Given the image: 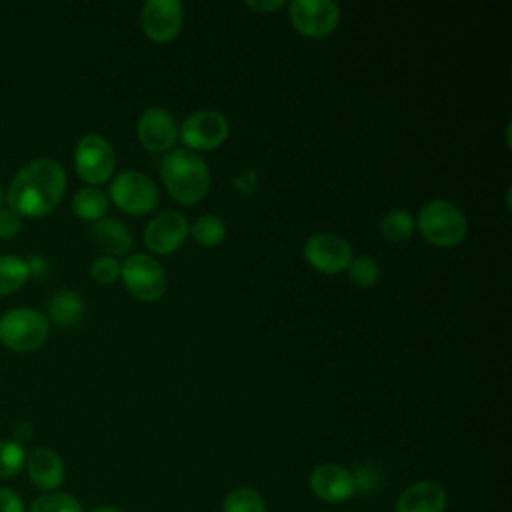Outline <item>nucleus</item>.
<instances>
[{"mask_svg": "<svg viewBox=\"0 0 512 512\" xmlns=\"http://www.w3.org/2000/svg\"><path fill=\"white\" fill-rule=\"evenodd\" d=\"M30 276L26 258L18 254H0V296L16 292Z\"/></svg>", "mask_w": 512, "mask_h": 512, "instance_id": "20", "label": "nucleus"}, {"mask_svg": "<svg viewBox=\"0 0 512 512\" xmlns=\"http://www.w3.org/2000/svg\"><path fill=\"white\" fill-rule=\"evenodd\" d=\"M22 228V216L12 208H0V238H12Z\"/></svg>", "mask_w": 512, "mask_h": 512, "instance_id": "28", "label": "nucleus"}, {"mask_svg": "<svg viewBox=\"0 0 512 512\" xmlns=\"http://www.w3.org/2000/svg\"><path fill=\"white\" fill-rule=\"evenodd\" d=\"M74 168L84 182L92 186L104 184L114 174L116 152L104 136L86 134L76 142Z\"/></svg>", "mask_w": 512, "mask_h": 512, "instance_id": "7", "label": "nucleus"}, {"mask_svg": "<svg viewBox=\"0 0 512 512\" xmlns=\"http://www.w3.org/2000/svg\"><path fill=\"white\" fill-rule=\"evenodd\" d=\"M348 278L358 288H372L380 280V266L372 256H356L346 268Z\"/></svg>", "mask_w": 512, "mask_h": 512, "instance_id": "26", "label": "nucleus"}, {"mask_svg": "<svg viewBox=\"0 0 512 512\" xmlns=\"http://www.w3.org/2000/svg\"><path fill=\"white\" fill-rule=\"evenodd\" d=\"M50 330V320L34 308H12L0 316V342L16 352L40 348Z\"/></svg>", "mask_w": 512, "mask_h": 512, "instance_id": "4", "label": "nucleus"}, {"mask_svg": "<svg viewBox=\"0 0 512 512\" xmlns=\"http://www.w3.org/2000/svg\"><path fill=\"white\" fill-rule=\"evenodd\" d=\"M90 278L98 284H112L120 278V262L112 256H98L90 262Z\"/></svg>", "mask_w": 512, "mask_h": 512, "instance_id": "27", "label": "nucleus"}, {"mask_svg": "<svg viewBox=\"0 0 512 512\" xmlns=\"http://www.w3.org/2000/svg\"><path fill=\"white\" fill-rule=\"evenodd\" d=\"M184 24V6L178 0H148L140 10V26L156 44L172 42Z\"/></svg>", "mask_w": 512, "mask_h": 512, "instance_id": "11", "label": "nucleus"}, {"mask_svg": "<svg viewBox=\"0 0 512 512\" xmlns=\"http://www.w3.org/2000/svg\"><path fill=\"white\" fill-rule=\"evenodd\" d=\"M90 236L94 244L104 252V256H124L132 248V232L118 218H102L90 226Z\"/></svg>", "mask_w": 512, "mask_h": 512, "instance_id": "17", "label": "nucleus"}, {"mask_svg": "<svg viewBox=\"0 0 512 512\" xmlns=\"http://www.w3.org/2000/svg\"><path fill=\"white\" fill-rule=\"evenodd\" d=\"M178 130L176 116L162 106L144 110L136 124L138 140L150 152H170L178 140Z\"/></svg>", "mask_w": 512, "mask_h": 512, "instance_id": "13", "label": "nucleus"}, {"mask_svg": "<svg viewBox=\"0 0 512 512\" xmlns=\"http://www.w3.org/2000/svg\"><path fill=\"white\" fill-rule=\"evenodd\" d=\"M2 198H4V192H2V186H0V206H2Z\"/></svg>", "mask_w": 512, "mask_h": 512, "instance_id": "34", "label": "nucleus"}, {"mask_svg": "<svg viewBox=\"0 0 512 512\" xmlns=\"http://www.w3.org/2000/svg\"><path fill=\"white\" fill-rule=\"evenodd\" d=\"M308 486L312 494L326 504H342L356 494L352 470L336 462H322L314 466L308 478Z\"/></svg>", "mask_w": 512, "mask_h": 512, "instance_id": "14", "label": "nucleus"}, {"mask_svg": "<svg viewBox=\"0 0 512 512\" xmlns=\"http://www.w3.org/2000/svg\"><path fill=\"white\" fill-rule=\"evenodd\" d=\"M120 278L140 302H156L166 292V272L154 256L130 254L120 262Z\"/></svg>", "mask_w": 512, "mask_h": 512, "instance_id": "6", "label": "nucleus"}, {"mask_svg": "<svg viewBox=\"0 0 512 512\" xmlns=\"http://www.w3.org/2000/svg\"><path fill=\"white\" fill-rule=\"evenodd\" d=\"M28 512H84L82 502L68 492H42L36 496L28 508Z\"/></svg>", "mask_w": 512, "mask_h": 512, "instance_id": "24", "label": "nucleus"}, {"mask_svg": "<svg viewBox=\"0 0 512 512\" xmlns=\"http://www.w3.org/2000/svg\"><path fill=\"white\" fill-rule=\"evenodd\" d=\"M0 512H26L24 500L12 488L0 486Z\"/></svg>", "mask_w": 512, "mask_h": 512, "instance_id": "29", "label": "nucleus"}, {"mask_svg": "<svg viewBox=\"0 0 512 512\" xmlns=\"http://www.w3.org/2000/svg\"><path fill=\"white\" fill-rule=\"evenodd\" d=\"M26 264H28L30 276H42L48 270V262L40 254H32L30 258H26Z\"/></svg>", "mask_w": 512, "mask_h": 512, "instance_id": "31", "label": "nucleus"}, {"mask_svg": "<svg viewBox=\"0 0 512 512\" xmlns=\"http://www.w3.org/2000/svg\"><path fill=\"white\" fill-rule=\"evenodd\" d=\"M158 170L166 192L184 206L202 202L210 190V168L192 150L172 148L160 160Z\"/></svg>", "mask_w": 512, "mask_h": 512, "instance_id": "2", "label": "nucleus"}, {"mask_svg": "<svg viewBox=\"0 0 512 512\" xmlns=\"http://www.w3.org/2000/svg\"><path fill=\"white\" fill-rule=\"evenodd\" d=\"M14 438V442H18V444H22L24 446V442L26 440H30V436H32V426L30 424H26V422H20L16 428H14V434H12Z\"/></svg>", "mask_w": 512, "mask_h": 512, "instance_id": "32", "label": "nucleus"}, {"mask_svg": "<svg viewBox=\"0 0 512 512\" xmlns=\"http://www.w3.org/2000/svg\"><path fill=\"white\" fill-rule=\"evenodd\" d=\"M190 234V222L182 212L162 210L144 228V244L152 254L166 256L176 252Z\"/></svg>", "mask_w": 512, "mask_h": 512, "instance_id": "12", "label": "nucleus"}, {"mask_svg": "<svg viewBox=\"0 0 512 512\" xmlns=\"http://www.w3.org/2000/svg\"><path fill=\"white\" fill-rule=\"evenodd\" d=\"M422 238L438 248H454L464 242L468 220L450 200L426 202L414 220Z\"/></svg>", "mask_w": 512, "mask_h": 512, "instance_id": "3", "label": "nucleus"}, {"mask_svg": "<svg viewBox=\"0 0 512 512\" xmlns=\"http://www.w3.org/2000/svg\"><path fill=\"white\" fill-rule=\"evenodd\" d=\"M26 448L14 440H0V480L14 478L26 466Z\"/></svg>", "mask_w": 512, "mask_h": 512, "instance_id": "25", "label": "nucleus"}, {"mask_svg": "<svg viewBox=\"0 0 512 512\" xmlns=\"http://www.w3.org/2000/svg\"><path fill=\"white\" fill-rule=\"evenodd\" d=\"M108 194V200L132 216H146L158 206V188L154 180L138 170H124L114 176Z\"/></svg>", "mask_w": 512, "mask_h": 512, "instance_id": "5", "label": "nucleus"}, {"mask_svg": "<svg viewBox=\"0 0 512 512\" xmlns=\"http://www.w3.org/2000/svg\"><path fill=\"white\" fill-rule=\"evenodd\" d=\"M222 512H266V502L256 488L238 486L224 496Z\"/></svg>", "mask_w": 512, "mask_h": 512, "instance_id": "22", "label": "nucleus"}, {"mask_svg": "<svg viewBox=\"0 0 512 512\" xmlns=\"http://www.w3.org/2000/svg\"><path fill=\"white\" fill-rule=\"evenodd\" d=\"M108 208H110L108 196L96 186L80 188L72 198V210L82 220H90V222L102 220Z\"/></svg>", "mask_w": 512, "mask_h": 512, "instance_id": "19", "label": "nucleus"}, {"mask_svg": "<svg viewBox=\"0 0 512 512\" xmlns=\"http://www.w3.org/2000/svg\"><path fill=\"white\" fill-rule=\"evenodd\" d=\"M294 30L304 38H328L340 24V6L332 0H294L288 4Z\"/></svg>", "mask_w": 512, "mask_h": 512, "instance_id": "8", "label": "nucleus"}, {"mask_svg": "<svg viewBox=\"0 0 512 512\" xmlns=\"http://www.w3.org/2000/svg\"><path fill=\"white\" fill-rule=\"evenodd\" d=\"M416 230V222H414V216L406 210H400V208H394L390 212L384 214L382 222H380V232L386 240L398 244V242H406L412 238Z\"/></svg>", "mask_w": 512, "mask_h": 512, "instance_id": "21", "label": "nucleus"}, {"mask_svg": "<svg viewBox=\"0 0 512 512\" xmlns=\"http://www.w3.org/2000/svg\"><path fill=\"white\" fill-rule=\"evenodd\" d=\"M26 472L30 482L42 492H54L66 478L64 460L52 448H36L26 456Z\"/></svg>", "mask_w": 512, "mask_h": 512, "instance_id": "16", "label": "nucleus"}, {"mask_svg": "<svg viewBox=\"0 0 512 512\" xmlns=\"http://www.w3.org/2000/svg\"><path fill=\"white\" fill-rule=\"evenodd\" d=\"M448 494L436 480L408 484L396 498L394 512H446Z\"/></svg>", "mask_w": 512, "mask_h": 512, "instance_id": "15", "label": "nucleus"}, {"mask_svg": "<svg viewBox=\"0 0 512 512\" xmlns=\"http://www.w3.org/2000/svg\"><path fill=\"white\" fill-rule=\"evenodd\" d=\"M302 256L312 270L332 276V274L346 272L348 264L352 262V246L340 234L320 232V234H312L304 242Z\"/></svg>", "mask_w": 512, "mask_h": 512, "instance_id": "10", "label": "nucleus"}, {"mask_svg": "<svg viewBox=\"0 0 512 512\" xmlns=\"http://www.w3.org/2000/svg\"><path fill=\"white\" fill-rule=\"evenodd\" d=\"M66 190V172L52 158H36L12 178L6 202L20 216L38 218L56 208Z\"/></svg>", "mask_w": 512, "mask_h": 512, "instance_id": "1", "label": "nucleus"}, {"mask_svg": "<svg viewBox=\"0 0 512 512\" xmlns=\"http://www.w3.org/2000/svg\"><path fill=\"white\" fill-rule=\"evenodd\" d=\"M284 6H286L284 0H256V2L248 0V2H246V8H250V10H254V12H258V14L276 12V10L284 8Z\"/></svg>", "mask_w": 512, "mask_h": 512, "instance_id": "30", "label": "nucleus"}, {"mask_svg": "<svg viewBox=\"0 0 512 512\" xmlns=\"http://www.w3.org/2000/svg\"><path fill=\"white\" fill-rule=\"evenodd\" d=\"M90 512H124V510H120V508H116V506H110V504H102V506L92 508Z\"/></svg>", "mask_w": 512, "mask_h": 512, "instance_id": "33", "label": "nucleus"}, {"mask_svg": "<svg viewBox=\"0 0 512 512\" xmlns=\"http://www.w3.org/2000/svg\"><path fill=\"white\" fill-rule=\"evenodd\" d=\"M230 124L224 114L216 110H196L184 118L178 130V138L186 144V150H216L228 140Z\"/></svg>", "mask_w": 512, "mask_h": 512, "instance_id": "9", "label": "nucleus"}, {"mask_svg": "<svg viewBox=\"0 0 512 512\" xmlns=\"http://www.w3.org/2000/svg\"><path fill=\"white\" fill-rule=\"evenodd\" d=\"M46 316L58 326H74L84 316V300L74 290H58L48 300Z\"/></svg>", "mask_w": 512, "mask_h": 512, "instance_id": "18", "label": "nucleus"}, {"mask_svg": "<svg viewBox=\"0 0 512 512\" xmlns=\"http://www.w3.org/2000/svg\"><path fill=\"white\" fill-rule=\"evenodd\" d=\"M190 234H192L196 244H200L204 248H212V246H218L224 240L226 224L220 216L204 214V216H200L192 222Z\"/></svg>", "mask_w": 512, "mask_h": 512, "instance_id": "23", "label": "nucleus"}]
</instances>
